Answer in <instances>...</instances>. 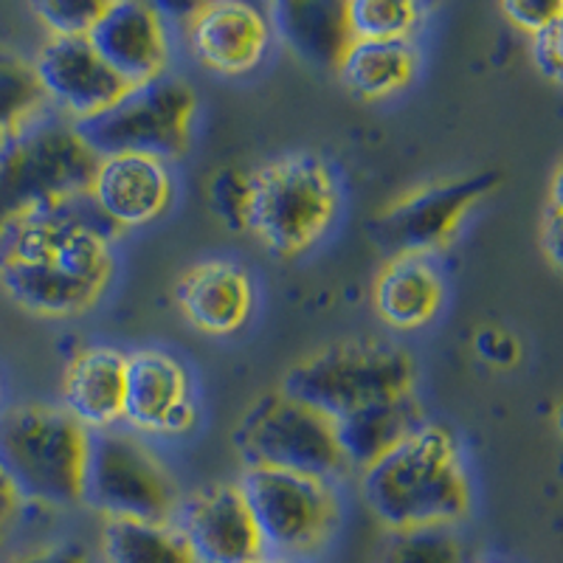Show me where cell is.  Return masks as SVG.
I'll list each match as a JSON object with an SVG mask.
<instances>
[{
	"mask_svg": "<svg viewBox=\"0 0 563 563\" xmlns=\"http://www.w3.org/2000/svg\"><path fill=\"white\" fill-rule=\"evenodd\" d=\"M361 493L372 516L391 532L454 527L474 501L454 434L429 420L361 471Z\"/></svg>",
	"mask_w": 563,
	"mask_h": 563,
	"instance_id": "cell-1",
	"label": "cell"
},
{
	"mask_svg": "<svg viewBox=\"0 0 563 563\" xmlns=\"http://www.w3.org/2000/svg\"><path fill=\"white\" fill-rule=\"evenodd\" d=\"M339 209V178L321 155L288 153L249 173L245 229L271 254L290 260L316 249Z\"/></svg>",
	"mask_w": 563,
	"mask_h": 563,
	"instance_id": "cell-2",
	"label": "cell"
},
{
	"mask_svg": "<svg viewBox=\"0 0 563 563\" xmlns=\"http://www.w3.org/2000/svg\"><path fill=\"white\" fill-rule=\"evenodd\" d=\"M88 440L63 406L20 404L0 415V474L23 501L82 505Z\"/></svg>",
	"mask_w": 563,
	"mask_h": 563,
	"instance_id": "cell-3",
	"label": "cell"
},
{
	"mask_svg": "<svg viewBox=\"0 0 563 563\" xmlns=\"http://www.w3.org/2000/svg\"><path fill=\"white\" fill-rule=\"evenodd\" d=\"M97 161L59 113L0 139V231L45 206L85 198Z\"/></svg>",
	"mask_w": 563,
	"mask_h": 563,
	"instance_id": "cell-4",
	"label": "cell"
},
{
	"mask_svg": "<svg viewBox=\"0 0 563 563\" xmlns=\"http://www.w3.org/2000/svg\"><path fill=\"white\" fill-rule=\"evenodd\" d=\"M415 378V358L400 346L339 341L290 366L279 391L327 420H339L361 406L411 395Z\"/></svg>",
	"mask_w": 563,
	"mask_h": 563,
	"instance_id": "cell-5",
	"label": "cell"
},
{
	"mask_svg": "<svg viewBox=\"0 0 563 563\" xmlns=\"http://www.w3.org/2000/svg\"><path fill=\"white\" fill-rule=\"evenodd\" d=\"M195 115L198 97L192 85L167 70L150 82L128 88L104 113L74 128L97 158L150 155L175 161L192 147Z\"/></svg>",
	"mask_w": 563,
	"mask_h": 563,
	"instance_id": "cell-6",
	"label": "cell"
},
{
	"mask_svg": "<svg viewBox=\"0 0 563 563\" xmlns=\"http://www.w3.org/2000/svg\"><path fill=\"white\" fill-rule=\"evenodd\" d=\"M234 449L245 471L274 467L330 482L350 471L335 442L333 420L282 391L256 397L245 409L234 429Z\"/></svg>",
	"mask_w": 563,
	"mask_h": 563,
	"instance_id": "cell-7",
	"label": "cell"
},
{
	"mask_svg": "<svg viewBox=\"0 0 563 563\" xmlns=\"http://www.w3.org/2000/svg\"><path fill=\"white\" fill-rule=\"evenodd\" d=\"M82 501L104 519L173 521L180 493L135 431L104 429L90 431Z\"/></svg>",
	"mask_w": 563,
	"mask_h": 563,
	"instance_id": "cell-8",
	"label": "cell"
},
{
	"mask_svg": "<svg viewBox=\"0 0 563 563\" xmlns=\"http://www.w3.org/2000/svg\"><path fill=\"white\" fill-rule=\"evenodd\" d=\"M238 487L268 555H313L339 527L341 507L330 479L274 467H249Z\"/></svg>",
	"mask_w": 563,
	"mask_h": 563,
	"instance_id": "cell-9",
	"label": "cell"
},
{
	"mask_svg": "<svg viewBox=\"0 0 563 563\" xmlns=\"http://www.w3.org/2000/svg\"><path fill=\"white\" fill-rule=\"evenodd\" d=\"M499 184V173H476L422 186L380 211L372 238L389 256H429L449 249L471 209Z\"/></svg>",
	"mask_w": 563,
	"mask_h": 563,
	"instance_id": "cell-10",
	"label": "cell"
},
{
	"mask_svg": "<svg viewBox=\"0 0 563 563\" xmlns=\"http://www.w3.org/2000/svg\"><path fill=\"white\" fill-rule=\"evenodd\" d=\"M173 525L198 563H260L268 555L238 485L195 490L178 505Z\"/></svg>",
	"mask_w": 563,
	"mask_h": 563,
	"instance_id": "cell-11",
	"label": "cell"
},
{
	"mask_svg": "<svg viewBox=\"0 0 563 563\" xmlns=\"http://www.w3.org/2000/svg\"><path fill=\"white\" fill-rule=\"evenodd\" d=\"M85 40L128 88L167 74V20L153 3L104 0L102 14Z\"/></svg>",
	"mask_w": 563,
	"mask_h": 563,
	"instance_id": "cell-12",
	"label": "cell"
},
{
	"mask_svg": "<svg viewBox=\"0 0 563 563\" xmlns=\"http://www.w3.org/2000/svg\"><path fill=\"white\" fill-rule=\"evenodd\" d=\"M124 422L141 434L180 437L198 426L192 378L175 355L139 350L128 355Z\"/></svg>",
	"mask_w": 563,
	"mask_h": 563,
	"instance_id": "cell-13",
	"label": "cell"
},
{
	"mask_svg": "<svg viewBox=\"0 0 563 563\" xmlns=\"http://www.w3.org/2000/svg\"><path fill=\"white\" fill-rule=\"evenodd\" d=\"M186 43L203 68L220 77H243L268 54V14L240 0L203 3L186 18Z\"/></svg>",
	"mask_w": 563,
	"mask_h": 563,
	"instance_id": "cell-14",
	"label": "cell"
},
{
	"mask_svg": "<svg viewBox=\"0 0 563 563\" xmlns=\"http://www.w3.org/2000/svg\"><path fill=\"white\" fill-rule=\"evenodd\" d=\"M34 70L45 99L74 124L104 113L128 90L85 37H52L34 59Z\"/></svg>",
	"mask_w": 563,
	"mask_h": 563,
	"instance_id": "cell-15",
	"label": "cell"
},
{
	"mask_svg": "<svg viewBox=\"0 0 563 563\" xmlns=\"http://www.w3.org/2000/svg\"><path fill=\"white\" fill-rule=\"evenodd\" d=\"M88 200L115 231L164 218L175 200L167 161L150 155H108L97 161Z\"/></svg>",
	"mask_w": 563,
	"mask_h": 563,
	"instance_id": "cell-16",
	"label": "cell"
},
{
	"mask_svg": "<svg viewBox=\"0 0 563 563\" xmlns=\"http://www.w3.org/2000/svg\"><path fill=\"white\" fill-rule=\"evenodd\" d=\"M175 305L184 319L206 335L240 333L254 310V285L238 263L206 260L175 282Z\"/></svg>",
	"mask_w": 563,
	"mask_h": 563,
	"instance_id": "cell-17",
	"label": "cell"
},
{
	"mask_svg": "<svg viewBox=\"0 0 563 563\" xmlns=\"http://www.w3.org/2000/svg\"><path fill=\"white\" fill-rule=\"evenodd\" d=\"M128 355L113 346H88L70 358L63 384V409L85 431L115 429L124 420Z\"/></svg>",
	"mask_w": 563,
	"mask_h": 563,
	"instance_id": "cell-18",
	"label": "cell"
},
{
	"mask_svg": "<svg viewBox=\"0 0 563 563\" xmlns=\"http://www.w3.org/2000/svg\"><path fill=\"white\" fill-rule=\"evenodd\" d=\"M422 422L426 417H422L420 400L411 391V395L361 406V409L339 417L333 420V431L346 467L366 471L380 456L389 454L395 445H400L406 437L415 434Z\"/></svg>",
	"mask_w": 563,
	"mask_h": 563,
	"instance_id": "cell-19",
	"label": "cell"
},
{
	"mask_svg": "<svg viewBox=\"0 0 563 563\" xmlns=\"http://www.w3.org/2000/svg\"><path fill=\"white\" fill-rule=\"evenodd\" d=\"M0 285L14 305L43 319L82 316L108 290L102 282L85 279L59 263L9 265V268H0Z\"/></svg>",
	"mask_w": 563,
	"mask_h": 563,
	"instance_id": "cell-20",
	"label": "cell"
},
{
	"mask_svg": "<svg viewBox=\"0 0 563 563\" xmlns=\"http://www.w3.org/2000/svg\"><path fill=\"white\" fill-rule=\"evenodd\" d=\"M442 296L445 288L429 256H389L372 288L375 310L391 330L429 324L440 313Z\"/></svg>",
	"mask_w": 563,
	"mask_h": 563,
	"instance_id": "cell-21",
	"label": "cell"
},
{
	"mask_svg": "<svg viewBox=\"0 0 563 563\" xmlns=\"http://www.w3.org/2000/svg\"><path fill=\"white\" fill-rule=\"evenodd\" d=\"M268 23L288 43V48H294L308 63L324 65V68H335L346 45L352 43L344 3L285 0L271 7Z\"/></svg>",
	"mask_w": 563,
	"mask_h": 563,
	"instance_id": "cell-22",
	"label": "cell"
},
{
	"mask_svg": "<svg viewBox=\"0 0 563 563\" xmlns=\"http://www.w3.org/2000/svg\"><path fill=\"white\" fill-rule=\"evenodd\" d=\"M335 70L352 97L380 102L409 88L417 74V52L411 40H352Z\"/></svg>",
	"mask_w": 563,
	"mask_h": 563,
	"instance_id": "cell-23",
	"label": "cell"
},
{
	"mask_svg": "<svg viewBox=\"0 0 563 563\" xmlns=\"http://www.w3.org/2000/svg\"><path fill=\"white\" fill-rule=\"evenodd\" d=\"M104 563H198L173 521L104 519Z\"/></svg>",
	"mask_w": 563,
	"mask_h": 563,
	"instance_id": "cell-24",
	"label": "cell"
},
{
	"mask_svg": "<svg viewBox=\"0 0 563 563\" xmlns=\"http://www.w3.org/2000/svg\"><path fill=\"white\" fill-rule=\"evenodd\" d=\"M48 99L34 63L12 52H0V139L18 133L45 113Z\"/></svg>",
	"mask_w": 563,
	"mask_h": 563,
	"instance_id": "cell-25",
	"label": "cell"
},
{
	"mask_svg": "<svg viewBox=\"0 0 563 563\" xmlns=\"http://www.w3.org/2000/svg\"><path fill=\"white\" fill-rule=\"evenodd\" d=\"M344 12L352 40H409L422 18L411 0H352Z\"/></svg>",
	"mask_w": 563,
	"mask_h": 563,
	"instance_id": "cell-26",
	"label": "cell"
},
{
	"mask_svg": "<svg viewBox=\"0 0 563 563\" xmlns=\"http://www.w3.org/2000/svg\"><path fill=\"white\" fill-rule=\"evenodd\" d=\"M386 563H471L460 536L451 527H422L395 532Z\"/></svg>",
	"mask_w": 563,
	"mask_h": 563,
	"instance_id": "cell-27",
	"label": "cell"
},
{
	"mask_svg": "<svg viewBox=\"0 0 563 563\" xmlns=\"http://www.w3.org/2000/svg\"><path fill=\"white\" fill-rule=\"evenodd\" d=\"M29 9L52 37H88L104 3L102 0H43Z\"/></svg>",
	"mask_w": 563,
	"mask_h": 563,
	"instance_id": "cell-28",
	"label": "cell"
},
{
	"mask_svg": "<svg viewBox=\"0 0 563 563\" xmlns=\"http://www.w3.org/2000/svg\"><path fill=\"white\" fill-rule=\"evenodd\" d=\"M245 195H249V173L243 169H220L209 184L211 209L231 231L245 229Z\"/></svg>",
	"mask_w": 563,
	"mask_h": 563,
	"instance_id": "cell-29",
	"label": "cell"
},
{
	"mask_svg": "<svg viewBox=\"0 0 563 563\" xmlns=\"http://www.w3.org/2000/svg\"><path fill=\"white\" fill-rule=\"evenodd\" d=\"M499 9L501 14L510 20L512 26L527 32L530 37L538 32H544L552 23H561L563 20L561 0H505Z\"/></svg>",
	"mask_w": 563,
	"mask_h": 563,
	"instance_id": "cell-30",
	"label": "cell"
},
{
	"mask_svg": "<svg viewBox=\"0 0 563 563\" xmlns=\"http://www.w3.org/2000/svg\"><path fill=\"white\" fill-rule=\"evenodd\" d=\"M532 65L552 85H561V23H552L544 32L530 37Z\"/></svg>",
	"mask_w": 563,
	"mask_h": 563,
	"instance_id": "cell-31",
	"label": "cell"
},
{
	"mask_svg": "<svg viewBox=\"0 0 563 563\" xmlns=\"http://www.w3.org/2000/svg\"><path fill=\"white\" fill-rule=\"evenodd\" d=\"M541 245L552 268H561V169L552 175L547 211L541 214Z\"/></svg>",
	"mask_w": 563,
	"mask_h": 563,
	"instance_id": "cell-32",
	"label": "cell"
},
{
	"mask_svg": "<svg viewBox=\"0 0 563 563\" xmlns=\"http://www.w3.org/2000/svg\"><path fill=\"white\" fill-rule=\"evenodd\" d=\"M476 352H479L487 364L510 366L512 361L519 358V344H516L507 333H501V330L487 327V330H482V333L476 335Z\"/></svg>",
	"mask_w": 563,
	"mask_h": 563,
	"instance_id": "cell-33",
	"label": "cell"
},
{
	"mask_svg": "<svg viewBox=\"0 0 563 563\" xmlns=\"http://www.w3.org/2000/svg\"><path fill=\"white\" fill-rule=\"evenodd\" d=\"M14 563H88V555L74 541H59V544L40 547V550L29 552V555L18 558Z\"/></svg>",
	"mask_w": 563,
	"mask_h": 563,
	"instance_id": "cell-34",
	"label": "cell"
},
{
	"mask_svg": "<svg viewBox=\"0 0 563 563\" xmlns=\"http://www.w3.org/2000/svg\"><path fill=\"white\" fill-rule=\"evenodd\" d=\"M23 507V499L18 496L9 479L0 474V544H3V538L9 536L12 525L18 521V512Z\"/></svg>",
	"mask_w": 563,
	"mask_h": 563,
	"instance_id": "cell-35",
	"label": "cell"
},
{
	"mask_svg": "<svg viewBox=\"0 0 563 563\" xmlns=\"http://www.w3.org/2000/svg\"><path fill=\"white\" fill-rule=\"evenodd\" d=\"M260 563H294V561H290V558H276V555H265L263 561H260Z\"/></svg>",
	"mask_w": 563,
	"mask_h": 563,
	"instance_id": "cell-36",
	"label": "cell"
}]
</instances>
